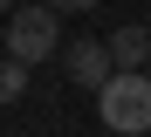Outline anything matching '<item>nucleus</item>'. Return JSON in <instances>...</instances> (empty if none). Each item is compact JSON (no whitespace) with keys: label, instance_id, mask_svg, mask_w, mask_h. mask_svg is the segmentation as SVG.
<instances>
[{"label":"nucleus","instance_id":"f257e3e1","mask_svg":"<svg viewBox=\"0 0 151 137\" xmlns=\"http://www.w3.org/2000/svg\"><path fill=\"white\" fill-rule=\"evenodd\" d=\"M96 117H103V130H117V137L151 130V69H117L103 89H96Z\"/></svg>","mask_w":151,"mask_h":137},{"label":"nucleus","instance_id":"f03ea898","mask_svg":"<svg viewBox=\"0 0 151 137\" xmlns=\"http://www.w3.org/2000/svg\"><path fill=\"white\" fill-rule=\"evenodd\" d=\"M7 55H21V62H48V55H62V7H48V0H35V7H14L7 14Z\"/></svg>","mask_w":151,"mask_h":137},{"label":"nucleus","instance_id":"7ed1b4c3","mask_svg":"<svg viewBox=\"0 0 151 137\" xmlns=\"http://www.w3.org/2000/svg\"><path fill=\"white\" fill-rule=\"evenodd\" d=\"M62 69H69V82H76V89H103V82L117 75V55H110V41L76 34V41H62Z\"/></svg>","mask_w":151,"mask_h":137},{"label":"nucleus","instance_id":"20e7f679","mask_svg":"<svg viewBox=\"0 0 151 137\" xmlns=\"http://www.w3.org/2000/svg\"><path fill=\"white\" fill-rule=\"evenodd\" d=\"M110 55H117V69H151V27H117L110 34Z\"/></svg>","mask_w":151,"mask_h":137},{"label":"nucleus","instance_id":"39448f33","mask_svg":"<svg viewBox=\"0 0 151 137\" xmlns=\"http://www.w3.org/2000/svg\"><path fill=\"white\" fill-rule=\"evenodd\" d=\"M21 96H28V62L0 55V103H21Z\"/></svg>","mask_w":151,"mask_h":137},{"label":"nucleus","instance_id":"423d86ee","mask_svg":"<svg viewBox=\"0 0 151 137\" xmlns=\"http://www.w3.org/2000/svg\"><path fill=\"white\" fill-rule=\"evenodd\" d=\"M48 7H62V14H83V7H96V0H48Z\"/></svg>","mask_w":151,"mask_h":137},{"label":"nucleus","instance_id":"0eeeda50","mask_svg":"<svg viewBox=\"0 0 151 137\" xmlns=\"http://www.w3.org/2000/svg\"><path fill=\"white\" fill-rule=\"evenodd\" d=\"M7 14H14V0H0V21H7Z\"/></svg>","mask_w":151,"mask_h":137}]
</instances>
